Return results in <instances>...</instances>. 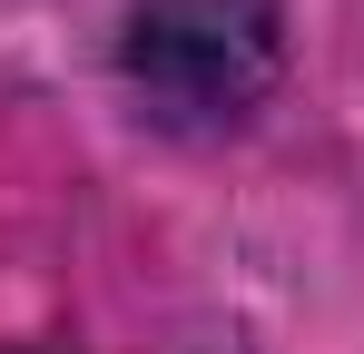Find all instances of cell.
<instances>
[{"label":"cell","mask_w":364,"mask_h":354,"mask_svg":"<svg viewBox=\"0 0 364 354\" xmlns=\"http://www.w3.org/2000/svg\"><path fill=\"white\" fill-rule=\"evenodd\" d=\"M286 20L276 0H138L119 30V69L158 128H227L276 89Z\"/></svg>","instance_id":"cell-1"}]
</instances>
